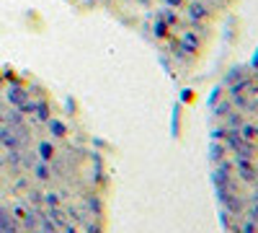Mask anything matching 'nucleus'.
<instances>
[{
  "label": "nucleus",
  "instance_id": "obj_1",
  "mask_svg": "<svg viewBox=\"0 0 258 233\" xmlns=\"http://www.w3.org/2000/svg\"><path fill=\"white\" fill-rule=\"evenodd\" d=\"M209 171L225 233H258V47L209 99Z\"/></svg>",
  "mask_w": 258,
  "mask_h": 233
},
{
  "label": "nucleus",
  "instance_id": "obj_2",
  "mask_svg": "<svg viewBox=\"0 0 258 233\" xmlns=\"http://www.w3.org/2000/svg\"><path fill=\"white\" fill-rule=\"evenodd\" d=\"M101 11L155 50L178 86L194 80L222 41L238 0H73Z\"/></svg>",
  "mask_w": 258,
  "mask_h": 233
}]
</instances>
